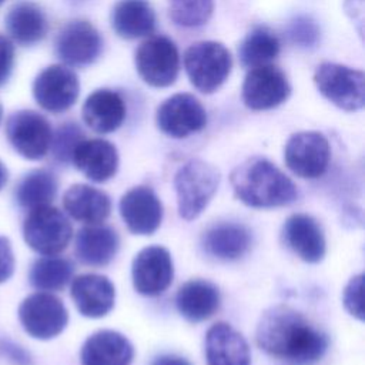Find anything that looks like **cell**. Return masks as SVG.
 <instances>
[{
  "label": "cell",
  "mask_w": 365,
  "mask_h": 365,
  "mask_svg": "<svg viewBox=\"0 0 365 365\" xmlns=\"http://www.w3.org/2000/svg\"><path fill=\"white\" fill-rule=\"evenodd\" d=\"M255 339L262 351L294 365H312L328 349L327 335L287 305H275L261 315Z\"/></svg>",
  "instance_id": "1"
},
{
  "label": "cell",
  "mask_w": 365,
  "mask_h": 365,
  "mask_svg": "<svg viewBox=\"0 0 365 365\" xmlns=\"http://www.w3.org/2000/svg\"><path fill=\"white\" fill-rule=\"evenodd\" d=\"M235 197L252 208H275L294 202L295 184L277 165L265 158H250L231 173Z\"/></svg>",
  "instance_id": "2"
},
{
  "label": "cell",
  "mask_w": 365,
  "mask_h": 365,
  "mask_svg": "<svg viewBox=\"0 0 365 365\" xmlns=\"http://www.w3.org/2000/svg\"><path fill=\"white\" fill-rule=\"evenodd\" d=\"M218 184L220 173L210 163L194 158L181 165L174 177L180 217L195 220L217 192Z\"/></svg>",
  "instance_id": "3"
},
{
  "label": "cell",
  "mask_w": 365,
  "mask_h": 365,
  "mask_svg": "<svg viewBox=\"0 0 365 365\" xmlns=\"http://www.w3.org/2000/svg\"><path fill=\"white\" fill-rule=\"evenodd\" d=\"M190 83L201 93L217 91L231 73L232 57L228 48L212 40L191 44L182 57Z\"/></svg>",
  "instance_id": "4"
},
{
  "label": "cell",
  "mask_w": 365,
  "mask_h": 365,
  "mask_svg": "<svg viewBox=\"0 0 365 365\" xmlns=\"http://www.w3.org/2000/svg\"><path fill=\"white\" fill-rule=\"evenodd\" d=\"M317 90L334 106L358 111L365 104V76L361 70L338 63H321L314 73Z\"/></svg>",
  "instance_id": "5"
},
{
  "label": "cell",
  "mask_w": 365,
  "mask_h": 365,
  "mask_svg": "<svg viewBox=\"0 0 365 365\" xmlns=\"http://www.w3.org/2000/svg\"><path fill=\"white\" fill-rule=\"evenodd\" d=\"M73 228L66 214L53 205L30 210L23 222L26 244L41 255H57L71 240Z\"/></svg>",
  "instance_id": "6"
},
{
  "label": "cell",
  "mask_w": 365,
  "mask_h": 365,
  "mask_svg": "<svg viewBox=\"0 0 365 365\" xmlns=\"http://www.w3.org/2000/svg\"><path fill=\"white\" fill-rule=\"evenodd\" d=\"M134 64L138 76L151 87L171 86L180 73L177 46L164 36H154L143 41L135 50Z\"/></svg>",
  "instance_id": "7"
},
{
  "label": "cell",
  "mask_w": 365,
  "mask_h": 365,
  "mask_svg": "<svg viewBox=\"0 0 365 365\" xmlns=\"http://www.w3.org/2000/svg\"><path fill=\"white\" fill-rule=\"evenodd\" d=\"M6 137L17 154L36 161L50 151L53 130L40 113L19 110L6 121Z\"/></svg>",
  "instance_id": "8"
},
{
  "label": "cell",
  "mask_w": 365,
  "mask_h": 365,
  "mask_svg": "<svg viewBox=\"0 0 365 365\" xmlns=\"http://www.w3.org/2000/svg\"><path fill=\"white\" fill-rule=\"evenodd\" d=\"M19 319L24 331L36 339H51L60 335L68 322V312L53 294L36 292L19 307Z\"/></svg>",
  "instance_id": "9"
},
{
  "label": "cell",
  "mask_w": 365,
  "mask_h": 365,
  "mask_svg": "<svg viewBox=\"0 0 365 365\" xmlns=\"http://www.w3.org/2000/svg\"><path fill=\"white\" fill-rule=\"evenodd\" d=\"M331 148L327 137L318 131L292 134L284 148L287 167L301 178L321 177L329 164Z\"/></svg>",
  "instance_id": "10"
},
{
  "label": "cell",
  "mask_w": 365,
  "mask_h": 365,
  "mask_svg": "<svg viewBox=\"0 0 365 365\" xmlns=\"http://www.w3.org/2000/svg\"><path fill=\"white\" fill-rule=\"evenodd\" d=\"M80 83L77 74L63 64H53L41 70L33 81L36 103L48 113L67 111L78 97Z\"/></svg>",
  "instance_id": "11"
},
{
  "label": "cell",
  "mask_w": 365,
  "mask_h": 365,
  "mask_svg": "<svg viewBox=\"0 0 365 365\" xmlns=\"http://www.w3.org/2000/svg\"><path fill=\"white\" fill-rule=\"evenodd\" d=\"M155 123L165 135L185 138L205 127L207 113L197 97L187 93H178L158 106Z\"/></svg>",
  "instance_id": "12"
},
{
  "label": "cell",
  "mask_w": 365,
  "mask_h": 365,
  "mask_svg": "<svg viewBox=\"0 0 365 365\" xmlns=\"http://www.w3.org/2000/svg\"><path fill=\"white\" fill-rule=\"evenodd\" d=\"M242 101L254 111H265L285 103L291 94L287 76L275 66L250 68L242 83Z\"/></svg>",
  "instance_id": "13"
},
{
  "label": "cell",
  "mask_w": 365,
  "mask_h": 365,
  "mask_svg": "<svg viewBox=\"0 0 365 365\" xmlns=\"http://www.w3.org/2000/svg\"><path fill=\"white\" fill-rule=\"evenodd\" d=\"M131 277L138 294L147 297L163 294L174 277L171 254L160 245L143 248L133 259Z\"/></svg>",
  "instance_id": "14"
},
{
  "label": "cell",
  "mask_w": 365,
  "mask_h": 365,
  "mask_svg": "<svg viewBox=\"0 0 365 365\" xmlns=\"http://www.w3.org/2000/svg\"><path fill=\"white\" fill-rule=\"evenodd\" d=\"M101 46L100 33L86 20L67 23L56 38V53L68 67H84L94 63L101 53Z\"/></svg>",
  "instance_id": "15"
},
{
  "label": "cell",
  "mask_w": 365,
  "mask_h": 365,
  "mask_svg": "<svg viewBox=\"0 0 365 365\" xmlns=\"http://www.w3.org/2000/svg\"><path fill=\"white\" fill-rule=\"evenodd\" d=\"M120 214L127 228L137 235H150L163 221V204L148 187H134L120 200Z\"/></svg>",
  "instance_id": "16"
},
{
  "label": "cell",
  "mask_w": 365,
  "mask_h": 365,
  "mask_svg": "<svg viewBox=\"0 0 365 365\" xmlns=\"http://www.w3.org/2000/svg\"><path fill=\"white\" fill-rule=\"evenodd\" d=\"M71 298L78 312L87 318L107 315L115 301L113 282L100 274H83L71 281Z\"/></svg>",
  "instance_id": "17"
},
{
  "label": "cell",
  "mask_w": 365,
  "mask_h": 365,
  "mask_svg": "<svg viewBox=\"0 0 365 365\" xmlns=\"http://www.w3.org/2000/svg\"><path fill=\"white\" fill-rule=\"evenodd\" d=\"M284 241L302 261L309 264L319 262L327 250L325 237L315 218L307 214L291 215L282 228Z\"/></svg>",
  "instance_id": "18"
},
{
  "label": "cell",
  "mask_w": 365,
  "mask_h": 365,
  "mask_svg": "<svg viewBox=\"0 0 365 365\" xmlns=\"http://www.w3.org/2000/svg\"><path fill=\"white\" fill-rule=\"evenodd\" d=\"M71 161L88 180L94 182H104L117 173L118 153L107 140L83 138L74 148Z\"/></svg>",
  "instance_id": "19"
},
{
  "label": "cell",
  "mask_w": 365,
  "mask_h": 365,
  "mask_svg": "<svg viewBox=\"0 0 365 365\" xmlns=\"http://www.w3.org/2000/svg\"><path fill=\"white\" fill-rule=\"evenodd\" d=\"M207 365H250L245 338L225 322L214 324L205 335Z\"/></svg>",
  "instance_id": "20"
},
{
  "label": "cell",
  "mask_w": 365,
  "mask_h": 365,
  "mask_svg": "<svg viewBox=\"0 0 365 365\" xmlns=\"http://www.w3.org/2000/svg\"><path fill=\"white\" fill-rule=\"evenodd\" d=\"M134 348L123 334L111 329L90 335L81 348V365H131Z\"/></svg>",
  "instance_id": "21"
},
{
  "label": "cell",
  "mask_w": 365,
  "mask_h": 365,
  "mask_svg": "<svg viewBox=\"0 0 365 365\" xmlns=\"http://www.w3.org/2000/svg\"><path fill=\"white\" fill-rule=\"evenodd\" d=\"M83 120L96 133L115 131L125 118L123 97L113 90L100 88L93 91L83 104Z\"/></svg>",
  "instance_id": "22"
},
{
  "label": "cell",
  "mask_w": 365,
  "mask_h": 365,
  "mask_svg": "<svg viewBox=\"0 0 365 365\" xmlns=\"http://www.w3.org/2000/svg\"><path fill=\"white\" fill-rule=\"evenodd\" d=\"M118 247L120 240L113 228L93 224L77 232L74 251L83 264L103 267L115 257Z\"/></svg>",
  "instance_id": "23"
},
{
  "label": "cell",
  "mask_w": 365,
  "mask_h": 365,
  "mask_svg": "<svg viewBox=\"0 0 365 365\" xmlns=\"http://www.w3.org/2000/svg\"><path fill=\"white\" fill-rule=\"evenodd\" d=\"M217 285L205 279H191L182 284L175 295L178 312L191 322H201L212 317L220 308Z\"/></svg>",
  "instance_id": "24"
},
{
  "label": "cell",
  "mask_w": 365,
  "mask_h": 365,
  "mask_svg": "<svg viewBox=\"0 0 365 365\" xmlns=\"http://www.w3.org/2000/svg\"><path fill=\"white\" fill-rule=\"evenodd\" d=\"M66 212L88 225L103 222L111 211V201L106 192L87 184L71 185L63 197Z\"/></svg>",
  "instance_id": "25"
},
{
  "label": "cell",
  "mask_w": 365,
  "mask_h": 365,
  "mask_svg": "<svg viewBox=\"0 0 365 365\" xmlns=\"http://www.w3.org/2000/svg\"><path fill=\"white\" fill-rule=\"evenodd\" d=\"M111 27L127 40L148 36L155 27V13L148 0H118L111 11Z\"/></svg>",
  "instance_id": "26"
},
{
  "label": "cell",
  "mask_w": 365,
  "mask_h": 365,
  "mask_svg": "<svg viewBox=\"0 0 365 365\" xmlns=\"http://www.w3.org/2000/svg\"><path fill=\"white\" fill-rule=\"evenodd\" d=\"M6 29L17 44L33 46L44 38L47 33V19L36 3L20 1L9 10Z\"/></svg>",
  "instance_id": "27"
},
{
  "label": "cell",
  "mask_w": 365,
  "mask_h": 365,
  "mask_svg": "<svg viewBox=\"0 0 365 365\" xmlns=\"http://www.w3.org/2000/svg\"><path fill=\"white\" fill-rule=\"evenodd\" d=\"M251 245L250 231L240 224L222 222L207 230L204 248L218 259L232 261L242 257Z\"/></svg>",
  "instance_id": "28"
},
{
  "label": "cell",
  "mask_w": 365,
  "mask_h": 365,
  "mask_svg": "<svg viewBox=\"0 0 365 365\" xmlns=\"http://www.w3.org/2000/svg\"><path fill=\"white\" fill-rule=\"evenodd\" d=\"M57 180L47 170H33L27 173L16 187V201L24 210L48 205L57 194Z\"/></svg>",
  "instance_id": "29"
},
{
  "label": "cell",
  "mask_w": 365,
  "mask_h": 365,
  "mask_svg": "<svg viewBox=\"0 0 365 365\" xmlns=\"http://www.w3.org/2000/svg\"><path fill=\"white\" fill-rule=\"evenodd\" d=\"M278 37L264 26L254 27L241 41L238 57L244 67L254 68L269 64L279 54Z\"/></svg>",
  "instance_id": "30"
},
{
  "label": "cell",
  "mask_w": 365,
  "mask_h": 365,
  "mask_svg": "<svg viewBox=\"0 0 365 365\" xmlns=\"http://www.w3.org/2000/svg\"><path fill=\"white\" fill-rule=\"evenodd\" d=\"M73 264L61 257L44 255L34 261L30 268V284L40 291H58L73 277Z\"/></svg>",
  "instance_id": "31"
},
{
  "label": "cell",
  "mask_w": 365,
  "mask_h": 365,
  "mask_svg": "<svg viewBox=\"0 0 365 365\" xmlns=\"http://www.w3.org/2000/svg\"><path fill=\"white\" fill-rule=\"evenodd\" d=\"M170 19L180 27L204 26L214 9V0H167Z\"/></svg>",
  "instance_id": "32"
},
{
  "label": "cell",
  "mask_w": 365,
  "mask_h": 365,
  "mask_svg": "<svg viewBox=\"0 0 365 365\" xmlns=\"http://www.w3.org/2000/svg\"><path fill=\"white\" fill-rule=\"evenodd\" d=\"M83 138V131L76 123L61 124L51 138L50 150L53 153V157L60 163L71 161L73 151Z\"/></svg>",
  "instance_id": "33"
},
{
  "label": "cell",
  "mask_w": 365,
  "mask_h": 365,
  "mask_svg": "<svg viewBox=\"0 0 365 365\" xmlns=\"http://www.w3.org/2000/svg\"><path fill=\"white\" fill-rule=\"evenodd\" d=\"M319 27L309 16H295L287 26L289 41L299 48H312L319 40Z\"/></svg>",
  "instance_id": "34"
},
{
  "label": "cell",
  "mask_w": 365,
  "mask_h": 365,
  "mask_svg": "<svg viewBox=\"0 0 365 365\" xmlns=\"http://www.w3.org/2000/svg\"><path fill=\"white\" fill-rule=\"evenodd\" d=\"M342 304L356 319L364 321V275H354L344 288Z\"/></svg>",
  "instance_id": "35"
},
{
  "label": "cell",
  "mask_w": 365,
  "mask_h": 365,
  "mask_svg": "<svg viewBox=\"0 0 365 365\" xmlns=\"http://www.w3.org/2000/svg\"><path fill=\"white\" fill-rule=\"evenodd\" d=\"M13 66H14V46L13 41L0 34V86H3L11 71H13Z\"/></svg>",
  "instance_id": "36"
},
{
  "label": "cell",
  "mask_w": 365,
  "mask_h": 365,
  "mask_svg": "<svg viewBox=\"0 0 365 365\" xmlns=\"http://www.w3.org/2000/svg\"><path fill=\"white\" fill-rule=\"evenodd\" d=\"M14 272V255L9 238L0 237V284L7 281Z\"/></svg>",
  "instance_id": "37"
},
{
  "label": "cell",
  "mask_w": 365,
  "mask_h": 365,
  "mask_svg": "<svg viewBox=\"0 0 365 365\" xmlns=\"http://www.w3.org/2000/svg\"><path fill=\"white\" fill-rule=\"evenodd\" d=\"M3 349L4 352H7V355L10 356V359L17 364V365H30V355L19 345H14V344H9L6 342L3 345Z\"/></svg>",
  "instance_id": "38"
},
{
  "label": "cell",
  "mask_w": 365,
  "mask_h": 365,
  "mask_svg": "<svg viewBox=\"0 0 365 365\" xmlns=\"http://www.w3.org/2000/svg\"><path fill=\"white\" fill-rule=\"evenodd\" d=\"M345 10L352 17V20L362 24L364 0H345Z\"/></svg>",
  "instance_id": "39"
},
{
  "label": "cell",
  "mask_w": 365,
  "mask_h": 365,
  "mask_svg": "<svg viewBox=\"0 0 365 365\" xmlns=\"http://www.w3.org/2000/svg\"><path fill=\"white\" fill-rule=\"evenodd\" d=\"M151 365H191V362L178 355H160L157 356Z\"/></svg>",
  "instance_id": "40"
},
{
  "label": "cell",
  "mask_w": 365,
  "mask_h": 365,
  "mask_svg": "<svg viewBox=\"0 0 365 365\" xmlns=\"http://www.w3.org/2000/svg\"><path fill=\"white\" fill-rule=\"evenodd\" d=\"M7 180H9L7 168H6V165L0 161V190L7 184Z\"/></svg>",
  "instance_id": "41"
},
{
  "label": "cell",
  "mask_w": 365,
  "mask_h": 365,
  "mask_svg": "<svg viewBox=\"0 0 365 365\" xmlns=\"http://www.w3.org/2000/svg\"><path fill=\"white\" fill-rule=\"evenodd\" d=\"M1 118H3V108H1V104H0V123H1Z\"/></svg>",
  "instance_id": "42"
},
{
  "label": "cell",
  "mask_w": 365,
  "mask_h": 365,
  "mask_svg": "<svg viewBox=\"0 0 365 365\" xmlns=\"http://www.w3.org/2000/svg\"><path fill=\"white\" fill-rule=\"evenodd\" d=\"M3 1H4V0H0V6H1V4H3Z\"/></svg>",
  "instance_id": "43"
}]
</instances>
